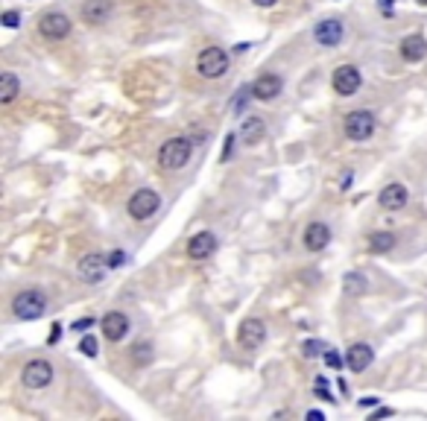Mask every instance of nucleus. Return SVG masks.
<instances>
[{
    "instance_id": "obj_1",
    "label": "nucleus",
    "mask_w": 427,
    "mask_h": 421,
    "mask_svg": "<svg viewBox=\"0 0 427 421\" xmlns=\"http://www.w3.org/2000/svg\"><path fill=\"white\" fill-rule=\"evenodd\" d=\"M191 155H194L191 141H187V138H170V141H164L161 150H158V167L176 173L182 167H187Z\"/></svg>"
},
{
    "instance_id": "obj_2",
    "label": "nucleus",
    "mask_w": 427,
    "mask_h": 421,
    "mask_svg": "<svg viewBox=\"0 0 427 421\" xmlns=\"http://www.w3.org/2000/svg\"><path fill=\"white\" fill-rule=\"evenodd\" d=\"M47 310V299L41 290H23L12 299V313L21 319V322H33V319H41Z\"/></svg>"
},
{
    "instance_id": "obj_3",
    "label": "nucleus",
    "mask_w": 427,
    "mask_h": 421,
    "mask_svg": "<svg viewBox=\"0 0 427 421\" xmlns=\"http://www.w3.org/2000/svg\"><path fill=\"white\" fill-rule=\"evenodd\" d=\"M196 70L205 80H220L228 70V53L223 47H205V50L196 56Z\"/></svg>"
},
{
    "instance_id": "obj_4",
    "label": "nucleus",
    "mask_w": 427,
    "mask_h": 421,
    "mask_svg": "<svg viewBox=\"0 0 427 421\" xmlns=\"http://www.w3.org/2000/svg\"><path fill=\"white\" fill-rule=\"evenodd\" d=\"M343 132H345V138L354 141V143L369 141V138L375 135V114L366 111V109L348 111V114H345V123H343Z\"/></svg>"
},
{
    "instance_id": "obj_5",
    "label": "nucleus",
    "mask_w": 427,
    "mask_h": 421,
    "mask_svg": "<svg viewBox=\"0 0 427 421\" xmlns=\"http://www.w3.org/2000/svg\"><path fill=\"white\" fill-rule=\"evenodd\" d=\"M158 208H161V196H158L155 190H150V187H140V190H135V193L129 196V202H126V211H129V217H132V219H138V222L150 219V217H152Z\"/></svg>"
},
{
    "instance_id": "obj_6",
    "label": "nucleus",
    "mask_w": 427,
    "mask_h": 421,
    "mask_svg": "<svg viewBox=\"0 0 427 421\" xmlns=\"http://www.w3.org/2000/svg\"><path fill=\"white\" fill-rule=\"evenodd\" d=\"M21 383L27 389H44L53 383V363L50 360H30L21 368Z\"/></svg>"
},
{
    "instance_id": "obj_7",
    "label": "nucleus",
    "mask_w": 427,
    "mask_h": 421,
    "mask_svg": "<svg viewBox=\"0 0 427 421\" xmlns=\"http://www.w3.org/2000/svg\"><path fill=\"white\" fill-rule=\"evenodd\" d=\"M267 339V322L257 319V316H249L240 322V328H237V342L243 345L246 351H257L260 345Z\"/></svg>"
},
{
    "instance_id": "obj_8",
    "label": "nucleus",
    "mask_w": 427,
    "mask_h": 421,
    "mask_svg": "<svg viewBox=\"0 0 427 421\" xmlns=\"http://www.w3.org/2000/svg\"><path fill=\"white\" fill-rule=\"evenodd\" d=\"M38 33L47 41H62L70 35V18L65 12H47L38 18Z\"/></svg>"
},
{
    "instance_id": "obj_9",
    "label": "nucleus",
    "mask_w": 427,
    "mask_h": 421,
    "mask_svg": "<svg viewBox=\"0 0 427 421\" xmlns=\"http://www.w3.org/2000/svg\"><path fill=\"white\" fill-rule=\"evenodd\" d=\"M331 85H334V91L340 97H351V94H357L360 85H363V77H360V67H354V65H340L334 70V77H331Z\"/></svg>"
},
{
    "instance_id": "obj_10",
    "label": "nucleus",
    "mask_w": 427,
    "mask_h": 421,
    "mask_svg": "<svg viewBox=\"0 0 427 421\" xmlns=\"http://www.w3.org/2000/svg\"><path fill=\"white\" fill-rule=\"evenodd\" d=\"M100 328H103V337L109 342H121L129 334V316L123 310H109L103 316V322H100Z\"/></svg>"
},
{
    "instance_id": "obj_11",
    "label": "nucleus",
    "mask_w": 427,
    "mask_h": 421,
    "mask_svg": "<svg viewBox=\"0 0 427 421\" xmlns=\"http://www.w3.org/2000/svg\"><path fill=\"white\" fill-rule=\"evenodd\" d=\"M106 269H109V258H103V255H85L82 261H79V278L85 281V284H100L103 278H106Z\"/></svg>"
},
{
    "instance_id": "obj_12",
    "label": "nucleus",
    "mask_w": 427,
    "mask_h": 421,
    "mask_svg": "<svg viewBox=\"0 0 427 421\" xmlns=\"http://www.w3.org/2000/svg\"><path fill=\"white\" fill-rule=\"evenodd\" d=\"M281 88H284V82H281L278 73H260V77L252 82V97L260 103H270L281 94Z\"/></svg>"
},
{
    "instance_id": "obj_13",
    "label": "nucleus",
    "mask_w": 427,
    "mask_h": 421,
    "mask_svg": "<svg viewBox=\"0 0 427 421\" xmlns=\"http://www.w3.org/2000/svg\"><path fill=\"white\" fill-rule=\"evenodd\" d=\"M345 30H343V23L337 18H328V21H319L316 27H314V38L319 47H337L343 41Z\"/></svg>"
},
{
    "instance_id": "obj_14",
    "label": "nucleus",
    "mask_w": 427,
    "mask_h": 421,
    "mask_svg": "<svg viewBox=\"0 0 427 421\" xmlns=\"http://www.w3.org/2000/svg\"><path fill=\"white\" fill-rule=\"evenodd\" d=\"M407 199H410L407 187L401 185V182H392V185H387L381 190V196H377V205H381L384 211H401V208L407 205Z\"/></svg>"
},
{
    "instance_id": "obj_15",
    "label": "nucleus",
    "mask_w": 427,
    "mask_h": 421,
    "mask_svg": "<svg viewBox=\"0 0 427 421\" xmlns=\"http://www.w3.org/2000/svg\"><path fill=\"white\" fill-rule=\"evenodd\" d=\"M214 249H217V237H214L211 231H199L194 234L191 240H187V258L191 261H205L214 255Z\"/></svg>"
},
{
    "instance_id": "obj_16",
    "label": "nucleus",
    "mask_w": 427,
    "mask_h": 421,
    "mask_svg": "<svg viewBox=\"0 0 427 421\" xmlns=\"http://www.w3.org/2000/svg\"><path fill=\"white\" fill-rule=\"evenodd\" d=\"M301 243H304L307 252H322L325 246L331 243V229L325 226V222H311V226L304 229V234H301Z\"/></svg>"
},
{
    "instance_id": "obj_17",
    "label": "nucleus",
    "mask_w": 427,
    "mask_h": 421,
    "mask_svg": "<svg viewBox=\"0 0 427 421\" xmlns=\"http://www.w3.org/2000/svg\"><path fill=\"white\" fill-rule=\"evenodd\" d=\"M372 360H375V349L369 342H354L351 349L345 351V366L351 371H366L372 366Z\"/></svg>"
},
{
    "instance_id": "obj_18",
    "label": "nucleus",
    "mask_w": 427,
    "mask_h": 421,
    "mask_svg": "<svg viewBox=\"0 0 427 421\" xmlns=\"http://www.w3.org/2000/svg\"><path fill=\"white\" fill-rule=\"evenodd\" d=\"M111 0H85L82 6V21L91 23V27H97V23H106L111 18Z\"/></svg>"
},
{
    "instance_id": "obj_19",
    "label": "nucleus",
    "mask_w": 427,
    "mask_h": 421,
    "mask_svg": "<svg viewBox=\"0 0 427 421\" xmlns=\"http://www.w3.org/2000/svg\"><path fill=\"white\" fill-rule=\"evenodd\" d=\"M401 56H404V62H421L427 56V41L421 35H407L401 41Z\"/></svg>"
},
{
    "instance_id": "obj_20",
    "label": "nucleus",
    "mask_w": 427,
    "mask_h": 421,
    "mask_svg": "<svg viewBox=\"0 0 427 421\" xmlns=\"http://www.w3.org/2000/svg\"><path fill=\"white\" fill-rule=\"evenodd\" d=\"M264 132H267V126H264V120H260V117H246L243 126H240V138L246 143H257L260 138H264Z\"/></svg>"
},
{
    "instance_id": "obj_21",
    "label": "nucleus",
    "mask_w": 427,
    "mask_h": 421,
    "mask_svg": "<svg viewBox=\"0 0 427 421\" xmlns=\"http://www.w3.org/2000/svg\"><path fill=\"white\" fill-rule=\"evenodd\" d=\"M18 94H21V82H18L15 73L6 70L4 77H0V103H12Z\"/></svg>"
},
{
    "instance_id": "obj_22",
    "label": "nucleus",
    "mask_w": 427,
    "mask_h": 421,
    "mask_svg": "<svg viewBox=\"0 0 427 421\" xmlns=\"http://www.w3.org/2000/svg\"><path fill=\"white\" fill-rule=\"evenodd\" d=\"M392 246H395V234L392 231H375L369 237V249L372 252H389Z\"/></svg>"
},
{
    "instance_id": "obj_23",
    "label": "nucleus",
    "mask_w": 427,
    "mask_h": 421,
    "mask_svg": "<svg viewBox=\"0 0 427 421\" xmlns=\"http://www.w3.org/2000/svg\"><path fill=\"white\" fill-rule=\"evenodd\" d=\"M366 290H369V284H366L363 272H348V275H345V292L360 295V292H366Z\"/></svg>"
},
{
    "instance_id": "obj_24",
    "label": "nucleus",
    "mask_w": 427,
    "mask_h": 421,
    "mask_svg": "<svg viewBox=\"0 0 427 421\" xmlns=\"http://www.w3.org/2000/svg\"><path fill=\"white\" fill-rule=\"evenodd\" d=\"M328 351V345L325 342H319V339H307V342H301V354L311 360V357H319V354H325Z\"/></svg>"
},
{
    "instance_id": "obj_25",
    "label": "nucleus",
    "mask_w": 427,
    "mask_h": 421,
    "mask_svg": "<svg viewBox=\"0 0 427 421\" xmlns=\"http://www.w3.org/2000/svg\"><path fill=\"white\" fill-rule=\"evenodd\" d=\"M79 351L85 354V357H97V351H100V342H97V337H82L79 339Z\"/></svg>"
},
{
    "instance_id": "obj_26",
    "label": "nucleus",
    "mask_w": 427,
    "mask_h": 421,
    "mask_svg": "<svg viewBox=\"0 0 427 421\" xmlns=\"http://www.w3.org/2000/svg\"><path fill=\"white\" fill-rule=\"evenodd\" d=\"M150 357H152V345L150 342H138L132 349V360L135 363H150Z\"/></svg>"
},
{
    "instance_id": "obj_27",
    "label": "nucleus",
    "mask_w": 427,
    "mask_h": 421,
    "mask_svg": "<svg viewBox=\"0 0 427 421\" xmlns=\"http://www.w3.org/2000/svg\"><path fill=\"white\" fill-rule=\"evenodd\" d=\"M322 357H325V363H328L331 368H334V371H340V368H343V357H340V354H337L334 349H328V351H325Z\"/></svg>"
},
{
    "instance_id": "obj_28",
    "label": "nucleus",
    "mask_w": 427,
    "mask_h": 421,
    "mask_svg": "<svg viewBox=\"0 0 427 421\" xmlns=\"http://www.w3.org/2000/svg\"><path fill=\"white\" fill-rule=\"evenodd\" d=\"M94 325H97V319H79V322H74V325H70V331H79V334H85L88 328H94Z\"/></svg>"
},
{
    "instance_id": "obj_29",
    "label": "nucleus",
    "mask_w": 427,
    "mask_h": 421,
    "mask_svg": "<svg viewBox=\"0 0 427 421\" xmlns=\"http://www.w3.org/2000/svg\"><path fill=\"white\" fill-rule=\"evenodd\" d=\"M21 23V15L15 12V9H9V12H4V27H9V30H15Z\"/></svg>"
},
{
    "instance_id": "obj_30",
    "label": "nucleus",
    "mask_w": 427,
    "mask_h": 421,
    "mask_svg": "<svg viewBox=\"0 0 427 421\" xmlns=\"http://www.w3.org/2000/svg\"><path fill=\"white\" fill-rule=\"evenodd\" d=\"M123 263H126V255H123V252H111V255H109V266H111V269L123 266Z\"/></svg>"
},
{
    "instance_id": "obj_31",
    "label": "nucleus",
    "mask_w": 427,
    "mask_h": 421,
    "mask_svg": "<svg viewBox=\"0 0 427 421\" xmlns=\"http://www.w3.org/2000/svg\"><path fill=\"white\" fill-rule=\"evenodd\" d=\"M234 141H237V138H234V132H231V135L226 138V150H223V158H228V155H231V146H234Z\"/></svg>"
},
{
    "instance_id": "obj_32",
    "label": "nucleus",
    "mask_w": 427,
    "mask_h": 421,
    "mask_svg": "<svg viewBox=\"0 0 427 421\" xmlns=\"http://www.w3.org/2000/svg\"><path fill=\"white\" fill-rule=\"evenodd\" d=\"M252 4H255V6H264V9H270V6H275V4H278V0H252Z\"/></svg>"
},
{
    "instance_id": "obj_33",
    "label": "nucleus",
    "mask_w": 427,
    "mask_h": 421,
    "mask_svg": "<svg viewBox=\"0 0 427 421\" xmlns=\"http://www.w3.org/2000/svg\"><path fill=\"white\" fill-rule=\"evenodd\" d=\"M389 415H392V410H375V412H372V421H375V418H389Z\"/></svg>"
},
{
    "instance_id": "obj_34",
    "label": "nucleus",
    "mask_w": 427,
    "mask_h": 421,
    "mask_svg": "<svg viewBox=\"0 0 427 421\" xmlns=\"http://www.w3.org/2000/svg\"><path fill=\"white\" fill-rule=\"evenodd\" d=\"M372 404H377V398H372V395L369 398H360V407H372Z\"/></svg>"
},
{
    "instance_id": "obj_35",
    "label": "nucleus",
    "mask_w": 427,
    "mask_h": 421,
    "mask_svg": "<svg viewBox=\"0 0 427 421\" xmlns=\"http://www.w3.org/2000/svg\"><path fill=\"white\" fill-rule=\"evenodd\" d=\"M59 334H62V325H53V334H50V342H56V339H59Z\"/></svg>"
},
{
    "instance_id": "obj_36",
    "label": "nucleus",
    "mask_w": 427,
    "mask_h": 421,
    "mask_svg": "<svg viewBox=\"0 0 427 421\" xmlns=\"http://www.w3.org/2000/svg\"><path fill=\"white\" fill-rule=\"evenodd\" d=\"M392 4H395V0H381V6H384V9H389Z\"/></svg>"
},
{
    "instance_id": "obj_37",
    "label": "nucleus",
    "mask_w": 427,
    "mask_h": 421,
    "mask_svg": "<svg viewBox=\"0 0 427 421\" xmlns=\"http://www.w3.org/2000/svg\"><path fill=\"white\" fill-rule=\"evenodd\" d=\"M418 6H427V0H418Z\"/></svg>"
}]
</instances>
